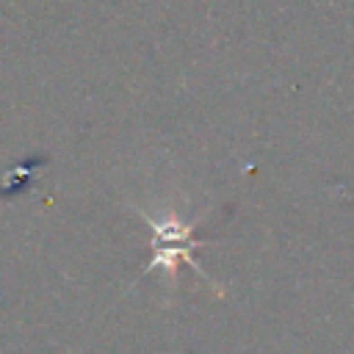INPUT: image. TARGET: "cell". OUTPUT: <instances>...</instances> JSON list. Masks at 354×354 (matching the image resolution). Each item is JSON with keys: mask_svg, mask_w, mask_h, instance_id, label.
Listing matches in <instances>:
<instances>
[{"mask_svg": "<svg viewBox=\"0 0 354 354\" xmlns=\"http://www.w3.org/2000/svg\"><path fill=\"white\" fill-rule=\"evenodd\" d=\"M138 213L152 227V260L147 263V271H152L158 266H163L166 271H174L177 263H185V266H191L207 282L205 271L194 263V249L207 243L205 238H194V221H180L174 216H169L163 221H155L144 210H138Z\"/></svg>", "mask_w": 354, "mask_h": 354, "instance_id": "cell-1", "label": "cell"}]
</instances>
